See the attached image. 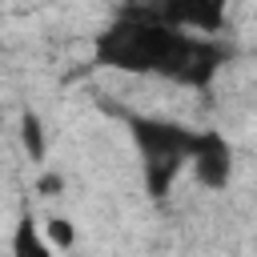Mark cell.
Returning a JSON list of instances; mask_svg holds the SVG:
<instances>
[{
  "label": "cell",
  "instance_id": "cell-2",
  "mask_svg": "<svg viewBox=\"0 0 257 257\" xmlns=\"http://www.w3.org/2000/svg\"><path fill=\"white\" fill-rule=\"evenodd\" d=\"M128 133L141 149L145 161V189L153 197H165L173 177L189 165V149L197 128L173 124V120H153V116H128Z\"/></svg>",
  "mask_w": 257,
  "mask_h": 257
},
{
  "label": "cell",
  "instance_id": "cell-3",
  "mask_svg": "<svg viewBox=\"0 0 257 257\" xmlns=\"http://www.w3.org/2000/svg\"><path fill=\"white\" fill-rule=\"evenodd\" d=\"M189 165H193V177L205 189H225L229 177H233V149H229V141L221 133L197 128L193 149H189Z\"/></svg>",
  "mask_w": 257,
  "mask_h": 257
},
{
  "label": "cell",
  "instance_id": "cell-1",
  "mask_svg": "<svg viewBox=\"0 0 257 257\" xmlns=\"http://www.w3.org/2000/svg\"><path fill=\"white\" fill-rule=\"evenodd\" d=\"M225 56L229 52L213 36L185 32V28H177L161 16H149V12L120 16L96 40L100 64L124 68V72H157V76H169L189 88H205L221 72Z\"/></svg>",
  "mask_w": 257,
  "mask_h": 257
},
{
  "label": "cell",
  "instance_id": "cell-5",
  "mask_svg": "<svg viewBox=\"0 0 257 257\" xmlns=\"http://www.w3.org/2000/svg\"><path fill=\"white\" fill-rule=\"evenodd\" d=\"M12 257H52L48 237L36 229V221L28 213H20V221L12 229Z\"/></svg>",
  "mask_w": 257,
  "mask_h": 257
},
{
  "label": "cell",
  "instance_id": "cell-4",
  "mask_svg": "<svg viewBox=\"0 0 257 257\" xmlns=\"http://www.w3.org/2000/svg\"><path fill=\"white\" fill-rule=\"evenodd\" d=\"M225 8L229 0H161V20L185 28V32H197V36H213L225 28Z\"/></svg>",
  "mask_w": 257,
  "mask_h": 257
},
{
  "label": "cell",
  "instance_id": "cell-7",
  "mask_svg": "<svg viewBox=\"0 0 257 257\" xmlns=\"http://www.w3.org/2000/svg\"><path fill=\"white\" fill-rule=\"evenodd\" d=\"M44 237H48V245H56V249H72V241H76V229H72V221H68V217H48V225H44Z\"/></svg>",
  "mask_w": 257,
  "mask_h": 257
},
{
  "label": "cell",
  "instance_id": "cell-6",
  "mask_svg": "<svg viewBox=\"0 0 257 257\" xmlns=\"http://www.w3.org/2000/svg\"><path fill=\"white\" fill-rule=\"evenodd\" d=\"M20 141H24V153L32 161H44V128H40V116L36 112H24L20 116Z\"/></svg>",
  "mask_w": 257,
  "mask_h": 257
},
{
  "label": "cell",
  "instance_id": "cell-8",
  "mask_svg": "<svg viewBox=\"0 0 257 257\" xmlns=\"http://www.w3.org/2000/svg\"><path fill=\"white\" fill-rule=\"evenodd\" d=\"M60 189H64V177H56V173H44V177L36 181V193H40V197H56Z\"/></svg>",
  "mask_w": 257,
  "mask_h": 257
}]
</instances>
